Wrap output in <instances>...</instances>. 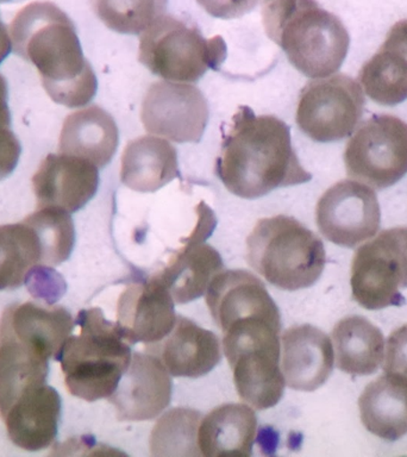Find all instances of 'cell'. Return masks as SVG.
Listing matches in <instances>:
<instances>
[{"mask_svg":"<svg viewBox=\"0 0 407 457\" xmlns=\"http://www.w3.org/2000/svg\"><path fill=\"white\" fill-rule=\"evenodd\" d=\"M281 324L243 320L224 331L223 350L239 398L256 410L277 405L284 395L280 370Z\"/></svg>","mask_w":407,"mask_h":457,"instance_id":"8992f818","label":"cell"},{"mask_svg":"<svg viewBox=\"0 0 407 457\" xmlns=\"http://www.w3.org/2000/svg\"><path fill=\"white\" fill-rule=\"evenodd\" d=\"M214 171L232 195L243 199L312 179L293 149L288 125L270 114L256 116L249 106H239L232 116Z\"/></svg>","mask_w":407,"mask_h":457,"instance_id":"6da1fadb","label":"cell"},{"mask_svg":"<svg viewBox=\"0 0 407 457\" xmlns=\"http://www.w3.org/2000/svg\"><path fill=\"white\" fill-rule=\"evenodd\" d=\"M262 17L268 37L306 77L327 78L345 62L349 32L316 0H270L264 3Z\"/></svg>","mask_w":407,"mask_h":457,"instance_id":"3957f363","label":"cell"},{"mask_svg":"<svg viewBox=\"0 0 407 457\" xmlns=\"http://www.w3.org/2000/svg\"><path fill=\"white\" fill-rule=\"evenodd\" d=\"M60 417L61 396L45 384L21 395L2 418L14 445L38 452L55 441Z\"/></svg>","mask_w":407,"mask_h":457,"instance_id":"d6986e66","label":"cell"},{"mask_svg":"<svg viewBox=\"0 0 407 457\" xmlns=\"http://www.w3.org/2000/svg\"><path fill=\"white\" fill-rule=\"evenodd\" d=\"M21 152V143L11 127L0 125V180L12 173L20 161Z\"/></svg>","mask_w":407,"mask_h":457,"instance_id":"d6a6232c","label":"cell"},{"mask_svg":"<svg viewBox=\"0 0 407 457\" xmlns=\"http://www.w3.org/2000/svg\"><path fill=\"white\" fill-rule=\"evenodd\" d=\"M141 120L149 134L177 143H198L209 121V105L195 86L157 81L143 99Z\"/></svg>","mask_w":407,"mask_h":457,"instance_id":"7c38bea8","label":"cell"},{"mask_svg":"<svg viewBox=\"0 0 407 457\" xmlns=\"http://www.w3.org/2000/svg\"><path fill=\"white\" fill-rule=\"evenodd\" d=\"M75 324L80 334L71 335L54 360L71 395L86 402L109 399L131 362L130 342L96 307L80 311Z\"/></svg>","mask_w":407,"mask_h":457,"instance_id":"277c9868","label":"cell"},{"mask_svg":"<svg viewBox=\"0 0 407 457\" xmlns=\"http://www.w3.org/2000/svg\"><path fill=\"white\" fill-rule=\"evenodd\" d=\"M96 17L112 31L137 35L162 16L167 0H92Z\"/></svg>","mask_w":407,"mask_h":457,"instance_id":"f546056e","label":"cell"},{"mask_svg":"<svg viewBox=\"0 0 407 457\" xmlns=\"http://www.w3.org/2000/svg\"><path fill=\"white\" fill-rule=\"evenodd\" d=\"M202 413L191 409H171L160 418L150 436L154 456H198V428Z\"/></svg>","mask_w":407,"mask_h":457,"instance_id":"83f0119b","label":"cell"},{"mask_svg":"<svg viewBox=\"0 0 407 457\" xmlns=\"http://www.w3.org/2000/svg\"><path fill=\"white\" fill-rule=\"evenodd\" d=\"M177 317L170 292L154 277L129 285L118 299L117 324L130 345L160 342L174 328Z\"/></svg>","mask_w":407,"mask_h":457,"instance_id":"2e32d148","label":"cell"},{"mask_svg":"<svg viewBox=\"0 0 407 457\" xmlns=\"http://www.w3.org/2000/svg\"><path fill=\"white\" fill-rule=\"evenodd\" d=\"M25 220L37 232L43 263L55 266L68 260L75 243L74 223L70 213L56 207H38Z\"/></svg>","mask_w":407,"mask_h":457,"instance_id":"f1b7e54d","label":"cell"},{"mask_svg":"<svg viewBox=\"0 0 407 457\" xmlns=\"http://www.w3.org/2000/svg\"><path fill=\"white\" fill-rule=\"evenodd\" d=\"M13 52L34 64L53 102L87 105L98 81L71 18L52 2L28 4L10 25Z\"/></svg>","mask_w":407,"mask_h":457,"instance_id":"7a4b0ae2","label":"cell"},{"mask_svg":"<svg viewBox=\"0 0 407 457\" xmlns=\"http://www.w3.org/2000/svg\"><path fill=\"white\" fill-rule=\"evenodd\" d=\"M246 261L275 287L296 291L316 284L327 253L313 231L280 214L257 221L246 238Z\"/></svg>","mask_w":407,"mask_h":457,"instance_id":"5b68a950","label":"cell"},{"mask_svg":"<svg viewBox=\"0 0 407 457\" xmlns=\"http://www.w3.org/2000/svg\"><path fill=\"white\" fill-rule=\"evenodd\" d=\"M171 398V378L156 356L135 353L120 384L110 396L120 420H155Z\"/></svg>","mask_w":407,"mask_h":457,"instance_id":"5bb4252c","label":"cell"},{"mask_svg":"<svg viewBox=\"0 0 407 457\" xmlns=\"http://www.w3.org/2000/svg\"><path fill=\"white\" fill-rule=\"evenodd\" d=\"M206 303L221 331L249 320L281 324L280 312L263 282L246 270L220 271L207 288Z\"/></svg>","mask_w":407,"mask_h":457,"instance_id":"4fadbf2b","label":"cell"},{"mask_svg":"<svg viewBox=\"0 0 407 457\" xmlns=\"http://www.w3.org/2000/svg\"><path fill=\"white\" fill-rule=\"evenodd\" d=\"M21 2H23V0H0V4H14Z\"/></svg>","mask_w":407,"mask_h":457,"instance_id":"e575fe53","label":"cell"},{"mask_svg":"<svg viewBox=\"0 0 407 457\" xmlns=\"http://www.w3.org/2000/svg\"><path fill=\"white\" fill-rule=\"evenodd\" d=\"M227 54L221 36L204 37L195 25L170 14L154 21L139 37V62L167 81H198L207 71L220 70Z\"/></svg>","mask_w":407,"mask_h":457,"instance_id":"52a82bcc","label":"cell"},{"mask_svg":"<svg viewBox=\"0 0 407 457\" xmlns=\"http://www.w3.org/2000/svg\"><path fill=\"white\" fill-rule=\"evenodd\" d=\"M384 370L386 374L407 380V324L389 336Z\"/></svg>","mask_w":407,"mask_h":457,"instance_id":"4dcf8cb0","label":"cell"},{"mask_svg":"<svg viewBox=\"0 0 407 457\" xmlns=\"http://www.w3.org/2000/svg\"><path fill=\"white\" fill-rule=\"evenodd\" d=\"M38 264L45 263L35 228L25 220L0 225V291L20 287Z\"/></svg>","mask_w":407,"mask_h":457,"instance_id":"4316f807","label":"cell"},{"mask_svg":"<svg viewBox=\"0 0 407 457\" xmlns=\"http://www.w3.org/2000/svg\"><path fill=\"white\" fill-rule=\"evenodd\" d=\"M360 416L370 434L398 441L407 434V380L386 374L370 382L359 399Z\"/></svg>","mask_w":407,"mask_h":457,"instance_id":"d4e9b609","label":"cell"},{"mask_svg":"<svg viewBox=\"0 0 407 457\" xmlns=\"http://www.w3.org/2000/svg\"><path fill=\"white\" fill-rule=\"evenodd\" d=\"M120 180L142 193L156 192L179 177L177 149L167 139L141 136L125 145Z\"/></svg>","mask_w":407,"mask_h":457,"instance_id":"603a6c76","label":"cell"},{"mask_svg":"<svg viewBox=\"0 0 407 457\" xmlns=\"http://www.w3.org/2000/svg\"><path fill=\"white\" fill-rule=\"evenodd\" d=\"M257 417L245 403H224L200 421L198 446L206 457L250 456L256 438Z\"/></svg>","mask_w":407,"mask_h":457,"instance_id":"7402d4cb","label":"cell"},{"mask_svg":"<svg viewBox=\"0 0 407 457\" xmlns=\"http://www.w3.org/2000/svg\"><path fill=\"white\" fill-rule=\"evenodd\" d=\"M118 128L112 116L102 107L91 105L71 113L60 134L59 153L105 167L116 154Z\"/></svg>","mask_w":407,"mask_h":457,"instance_id":"44dd1931","label":"cell"},{"mask_svg":"<svg viewBox=\"0 0 407 457\" xmlns=\"http://www.w3.org/2000/svg\"><path fill=\"white\" fill-rule=\"evenodd\" d=\"M349 178L371 187H391L407 174V123L391 114H374L346 143Z\"/></svg>","mask_w":407,"mask_h":457,"instance_id":"9c48e42d","label":"cell"},{"mask_svg":"<svg viewBox=\"0 0 407 457\" xmlns=\"http://www.w3.org/2000/svg\"><path fill=\"white\" fill-rule=\"evenodd\" d=\"M98 186V167L61 153L49 154L32 178L38 207H56L68 213L81 210Z\"/></svg>","mask_w":407,"mask_h":457,"instance_id":"9a60e30c","label":"cell"},{"mask_svg":"<svg viewBox=\"0 0 407 457\" xmlns=\"http://www.w3.org/2000/svg\"><path fill=\"white\" fill-rule=\"evenodd\" d=\"M338 370L352 375L374 374L384 360V334L361 316L343 318L332 331Z\"/></svg>","mask_w":407,"mask_h":457,"instance_id":"484cf974","label":"cell"},{"mask_svg":"<svg viewBox=\"0 0 407 457\" xmlns=\"http://www.w3.org/2000/svg\"><path fill=\"white\" fill-rule=\"evenodd\" d=\"M364 105L362 88L348 75L316 79L300 92L295 120L313 141H341L355 130Z\"/></svg>","mask_w":407,"mask_h":457,"instance_id":"30bf717a","label":"cell"},{"mask_svg":"<svg viewBox=\"0 0 407 457\" xmlns=\"http://www.w3.org/2000/svg\"><path fill=\"white\" fill-rule=\"evenodd\" d=\"M334 370L330 338L312 325H296L282 336V374L288 387L313 392Z\"/></svg>","mask_w":407,"mask_h":457,"instance_id":"ac0fdd59","label":"cell"},{"mask_svg":"<svg viewBox=\"0 0 407 457\" xmlns=\"http://www.w3.org/2000/svg\"><path fill=\"white\" fill-rule=\"evenodd\" d=\"M210 16L232 20L255 9L260 0H196Z\"/></svg>","mask_w":407,"mask_h":457,"instance_id":"1f68e13d","label":"cell"},{"mask_svg":"<svg viewBox=\"0 0 407 457\" xmlns=\"http://www.w3.org/2000/svg\"><path fill=\"white\" fill-rule=\"evenodd\" d=\"M168 373L178 378H200L209 374L221 359L220 341L216 334L195 321L177 317L174 328L160 342L146 346Z\"/></svg>","mask_w":407,"mask_h":457,"instance_id":"e0dca14e","label":"cell"},{"mask_svg":"<svg viewBox=\"0 0 407 457\" xmlns=\"http://www.w3.org/2000/svg\"><path fill=\"white\" fill-rule=\"evenodd\" d=\"M11 50H12V43H11L9 32H7L6 25L3 23L2 18H0V63L6 59Z\"/></svg>","mask_w":407,"mask_h":457,"instance_id":"836d02e7","label":"cell"},{"mask_svg":"<svg viewBox=\"0 0 407 457\" xmlns=\"http://www.w3.org/2000/svg\"><path fill=\"white\" fill-rule=\"evenodd\" d=\"M353 298L366 310L402 306L407 288V227L388 228L361 245L352 264Z\"/></svg>","mask_w":407,"mask_h":457,"instance_id":"ba28073f","label":"cell"},{"mask_svg":"<svg viewBox=\"0 0 407 457\" xmlns=\"http://www.w3.org/2000/svg\"><path fill=\"white\" fill-rule=\"evenodd\" d=\"M263 4L264 3H268V2H270V0H262Z\"/></svg>","mask_w":407,"mask_h":457,"instance_id":"d590c367","label":"cell"},{"mask_svg":"<svg viewBox=\"0 0 407 457\" xmlns=\"http://www.w3.org/2000/svg\"><path fill=\"white\" fill-rule=\"evenodd\" d=\"M359 80L373 102L395 106L407 99V20L395 23L380 49L363 64Z\"/></svg>","mask_w":407,"mask_h":457,"instance_id":"ffe728a7","label":"cell"},{"mask_svg":"<svg viewBox=\"0 0 407 457\" xmlns=\"http://www.w3.org/2000/svg\"><path fill=\"white\" fill-rule=\"evenodd\" d=\"M316 221L328 241L355 248L380 228L377 193L359 181H339L318 200Z\"/></svg>","mask_w":407,"mask_h":457,"instance_id":"8fae6325","label":"cell"},{"mask_svg":"<svg viewBox=\"0 0 407 457\" xmlns=\"http://www.w3.org/2000/svg\"><path fill=\"white\" fill-rule=\"evenodd\" d=\"M223 270V261L216 249L202 242H186L184 248L163 270L154 275L177 303L200 298L211 281Z\"/></svg>","mask_w":407,"mask_h":457,"instance_id":"cb8c5ba5","label":"cell"}]
</instances>
